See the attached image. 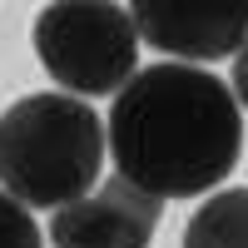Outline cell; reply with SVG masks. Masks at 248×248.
<instances>
[{
    "instance_id": "obj_1",
    "label": "cell",
    "mask_w": 248,
    "mask_h": 248,
    "mask_svg": "<svg viewBox=\"0 0 248 248\" xmlns=\"http://www.w3.org/2000/svg\"><path fill=\"white\" fill-rule=\"evenodd\" d=\"M105 134L124 184L154 199H194L233 174L243 114L233 85H223L214 70L159 60L114 94Z\"/></svg>"
},
{
    "instance_id": "obj_2",
    "label": "cell",
    "mask_w": 248,
    "mask_h": 248,
    "mask_svg": "<svg viewBox=\"0 0 248 248\" xmlns=\"http://www.w3.org/2000/svg\"><path fill=\"white\" fill-rule=\"evenodd\" d=\"M109 134L75 94L40 90L0 114V189L25 209H70L94 194Z\"/></svg>"
},
{
    "instance_id": "obj_3",
    "label": "cell",
    "mask_w": 248,
    "mask_h": 248,
    "mask_svg": "<svg viewBox=\"0 0 248 248\" xmlns=\"http://www.w3.org/2000/svg\"><path fill=\"white\" fill-rule=\"evenodd\" d=\"M35 55L60 94H119L139 75V30L124 5H45L35 15Z\"/></svg>"
},
{
    "instance_id": "obj_4",
    "label": "cell",
    "mask_w": 248,
    "mask_h": 248,
    "mask_svg": "<svg viewBox=\"0 0 248 248\" xmlns=\"http://www.w3.org/2000/svg\"><path fill=\"white\" fill-rule=\"evenodd\" d=\"M159 214H164V199L124 179H109L50 218V243L55 248H149Z\"/></svg>"
},
{
    "instance_id": "obj_5",
    "label": "cell",
    "mask_w": 248,
    "mask_h": 248,
    "mask_svg": "<svg viewBox=\"0 0 248 248\" xmlns=\"http://www.w3.org/2000/svg\"><path fill=\"white\" fill-rule=\"evenodd\" d=\"M134 30L159 55L184 60H223L248 45V0L214 5V0H179V5H134Z\"/></svg>"
},
{
    "instance_id": "obj_6",
    "label": "cell",
    "mask_w": 248,
    "mask_h": 248,
    "mask_svg": "<svg viewBox=\"0 0 248 248\" xmlns=\"http://www.w3.org/2000/svg\"><path fill=\"white\" fill-rule=\"evenodd\" d=\"M184 248H248V189H218L184 229Z\"/></svg>"
},
{
    "instance_id": "obj_7",
    "label": "cell",
    "mask_w": 248,
    "mask_h": 248,
    "mask_svg": "<svg viewBox=\"0 0 248 248\" xmlns=\"http://www.w3.org/2000/svg\"><path fill=\"white\" fill-rule=\"evenodd\" d=\"M0 248H45L40 223L30 218V209L20 199H10L5 189H0Z\"/></svg>"
},
{
    "instance_id": "obj_8",
    "label": "cell",
    "mask_w": 248,
    "mask_h": 248,
    "mask_svg": "<svg viewBox=\"0 0 248 248\" xmlns=\"http://www.w3.org/2000/svg\"><path fill=\"white\" fill-rule=\"evenodd\" d=\"M233 99H238V109H248V45L233 55Z\"/></svg>"
}]
</instances>
